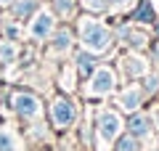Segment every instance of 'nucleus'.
Returning <instances> with one entry per match:
<instances>
[{
	"instance_id": "9b49d317",
	"label": "nucleus",
	"mask_w": 159,
	"mask_h": 151,
	"mask_svg": "<svg viewBox=\"0 0 159 151\" xmlns=\"http://www.w3.org/2000/svg\"><path fill=\"white\" fill-rule=\"evenodd\" d=\"M135 19H138V21H151V19H154L151 6H148V3H141V8L135 11Z\"/></svg>"
},
{
	"instance_id": "2eb2a0df",
	"label": "nucleus",
	"mask_w": 159,
	"mask_h": 151,
	"mask_svg": "<svg viewBox=\"0 0 159 151\" xmlns=\"http://www.w3.org/2000/svg\"><path fill=\"white\" fill-rule=\"evenodd\" d=\"M119 146H122L119 151H135V138H125V140H122Z\"/></svg>"
},
{
	"instance_id": "f3484780",
	"label": "nucleus",
	"mask_w": 159,
	"mask_h": 151,
	"mask_svg": "<svg viewBox=\"0 0 159 151\" xmlns=\"http://www.w3.org/2000/svg\"><path fill=\"white\" fill-rule=\"evenodd\" d=\"M8 3H11V0H0V6H8Z\"/></svg>"
},
{
	"instance_id": "f257e3e1",
	"label": "nucleus",
	"mask_w": 159,
	"mask_h": 151,
	"mask_svg": "<svg viewBox=\"0 0 159 151\" xmlns=\"http://www.w3.org/2000/svg\"><path fill=\"white\" fill-rule=\"evenodd\" d=\"M82 40H85V45L90 50H106L109 48V32L103 27H98V24H93V21H88L85 27H82Z\"/></svg>"
},
{
	"instance_id": "ddd939ff",
	"label": "nucleus",
	"mask_w": 159,
	"mask_h": 151,
	"mask_svg": "<svg viewBox=\"0 0 159 151\" xmlns=\"http://www.w3.org/2000/svg\"><path fill=\"white\" fill-rule=\"evenodd\" d=\"M77 64H80V72H82V74H88V72L93 69L90 56H85V53H80V56H77Z\"/></svg>"
},
{
	"instance_id": "9d476101",
	"label": "nucleus",
	"mask_w": 159,
	"mask_h": 151,
	"mask_svg": "<svg viewBox=\"0 0 159 151\" xmlns=\"http://www.w3.org/2000/svg\"><path fill=\"white\" fill-rule=\"evenodd\" d=\"M0 151H16V140L6 130H0Z\"/></svg>"
},
{
	"instance_id": "a211bd4d",
	"label": "nucleus",
	"mask_w": 159,
	"mask_h": 151,
	"mask_svg": "<svg viewBox=\"0 0 159 151\" xmlns=\"http://www.w3.org/2000/svg\"><path fill=\"white\" fill-rule=\"evenodd\" d=\"M114 3H122V0H114Z\"/></svg>"
},
{
	"instance_id": "6e6552de",
	"label": "nucleus",
	"mask_w": 159,
	"mask_h": 151,
	"mask_svg": "<svg viewBox=\"0 0 159 151\" xmlns=\"http://www.w3.org/2000/svg\"><path fill=\"white\" fill-rule=\"evenodd\" d=\"M34 6H37V3H34V0H19L16 6H13V16H19V19H24V16H27V13L32 11Z\"/></svg>"
},
{
	"instance_id": "20e7f679",
	"label": "nucleus",
	"mask_w": 159,
	"mask_h": 151,
	"mask_svg": "<svg viewBox=\"0 0 159 151\" xmlns=\"http://www.w3.org/2000/svg\"><path fill=\"white\" fill-rule=\"evenodd\" d=\"M98 130H101V135L106 140H111L114 135L119 133V119L114 117V114H101V117H98Z\"/></svg>"
},
{
	"instance_id": "0eeeda50",
	"label": "nucleus",
	"mask_w": 159,
	"mask_h": 151,
	"mask_svg": "<svg viewBox=\"0 0 159 151\" xmlns=\"http://www.w3.org/2000/svg\"><path fill=\"white\" fill-rule=\"evenodd\" d=\"M130 130H133V135H148V119L146 117H133L130 119Z\"/></svg>"
},
{
	"instance_id": "f03ea898",
	"label": "nucleus",
	"mask_w": 159,
	"mask_h": 151,
	"mask_svg": "<svg viewBox=\"0 0 159 151\" xmlns=\"http://www.w3.org/2000/svg\"><path fill=\"white\" fill-rule=\"evenodd\" d=\"M72 117H74V109H72V103H69V101H64V98H56V101H53V106H51V119H53V125H56V127H66V125L72 122Z\"/></svg>"
},
{
	"instance_id": "7ed1b4c3",
	"label": "nucleus",
	"mask_w": 159,
	"mask_h": 151,
	"mask_svg": "<svg viewBox=\"0 0 159 151\" xmlns=\"http://www.w3.org/2000/svg\"><path fill=\"white\" fill-rule=\"evenodd\" d=\"M11 106L16 109L21 117H34V114L40 112L37 98H34V95H29V93H16V95L11 98Z\"/></svg>"
},
{
	"instance_id": "423d86ee",
	"label": "nucleus",
	"mask_w": 159,
	"mask_h": 151,
	"mask_svg": "<svg viewBox=\"0 0 159 151\" xmlns=\"http://www.w3.org/2000/svg\"><path fill=\"white\" fill-rule=\"evenodd\" d=\"M51 27H53L51 13H40V16L34 19V24H32V34L34 37H45V34L51 32Z\"/></svg>"
},
{
	"instance_id": "39448f33",
	"label": "nucleus",
	"mask_w": 159,
	"mask_h": 151,
	"mask_svg": "<svg viewBox=\"0 0 159 151\" xmlns=\"http://www.w3.org/2000/svg\"><path fill=\"white\" fill-rule=\"evenodd\" d=\"M111 85H114L111 72H109V69H98L96 80H93V90H96V93H106V90H111Z\"/></svg>"
},
{
	"instance_id": "1a4fd4ad",
	"label": "nucleus",
	"mask_w": 159,
	"mask_h": 151,
	"mask_svg": "<svg viewBox=\"0 0 159 151\" xmlns=\"http://www.w3.org/2000/svg\"><path fill=\"white\" fill-rule=\"evenodd\" d=\"M138 101H141V90H130V93H125V95H122V106L133 112V109L138 106Z\"/></svg>"
},
{
	"instance_id": "4468645a",
	"label": "nucleus",
	"mask_w": 159,
	"mask_h": 151,
	"mask_svg": "<svg viewBox=\"0 0 159 151\" xmlns=\"http://www.w3.org/2000/svg\"><path fill=\"white\" fill-rule=\"evenodd\" d=\"M66 45H69V32H58V37H56V48L64 50Z\"/></svg>"
},
{
	"instance_id": "f8f14e48",
	"label": "nucleus",
	"mask_w": 159,
	"mask_h": 151,
	"mask_svg": "<svg viewBox=\"0 0 159 151\" xmlns=\"http://www.w3.org/2000/svg\"><path fill=\"white\" fill-rule=\"evenodd\" d=\"M13 56H16L13 43H0V58H3V61H13Z\"/></svg>"
},
{
	"instance_id": "dca6fc26",
	"label": "nucleus",
	"mask_w": 159,
	"mask_h": 151,
	"mask_svg": "<svg viewBox=\"0 0 159 151\" xmlns=\"http://www.w3.org/2000/svg\"><path fill=\"white\" fill-rule=\"evenodd\" d=\"M85 6L90 8V11H96V8H98V11H103V8H106V6H103V0H85Z\"/></svg>"
}]
</instances>
